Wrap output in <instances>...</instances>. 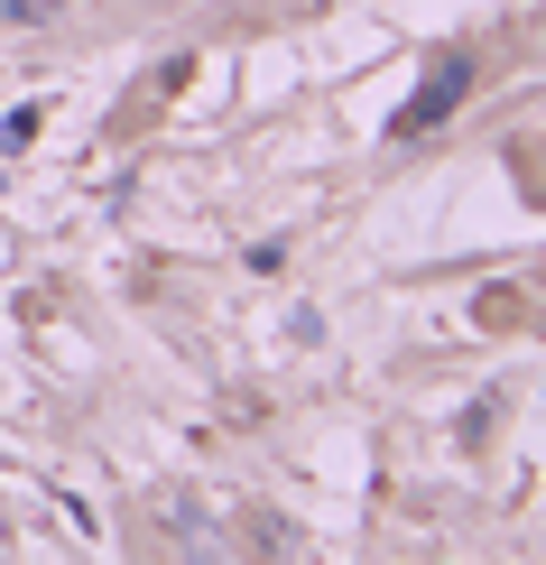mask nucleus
Segmentation results:
<instances>
[{
  "mask_svg": "<svg viewBox=\"0 0 546 565\" xmlns=\"http://www.w3.org/2000/svg\"><path fill=\"white\" fill-rule=\"evenodd\" d=\"M463 75H472V65H463V56H445V65H436V84H426V93H417V103H408V111H398V121H389V130H398V139H408V130H426V121H445V111H454V103H463Z\"/></svg>",
  "mask_w": 546,
  "mask_h": 565,
  "instance_id": "obj_1",
  "label": "nucleus"
}]
</instances>
